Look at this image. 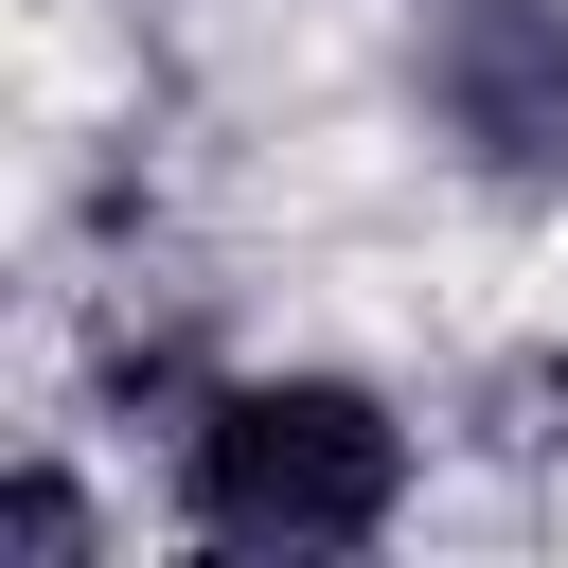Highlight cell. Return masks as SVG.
Instances as JSON below:
<instances>
[{
    "mask_svg": "<svg viewBox=\"0 0 568 568\" xmlns=\"http://www.w3.org/2000/svg\"><path fill=\"white\" fill-rule=\"evenodd\" d=\"M178 497H195L213 550H373L390 497H408V426L373 390H337V373H266V390L195 408Z\"/></svg>",
    "mask_w": 568,
    "mask_h": 568,
    "instance_id": "1",
    "label": "cell"
},
{
    "mask_svg": "<svg viewBox=\"0 0 568 568\" xmlns=\"http://www.w3.org/2000/svg\"><path fill=\"white\" fill-rule=\"evenodd\" d=\"M426 106L497 195L568 178V0H444L426 18Z\"/></svg>",
    "mask_w": 568,
    "mask_h": 568,
    "instance_id": "2",
    "label": "cell"
}]
</instances>
